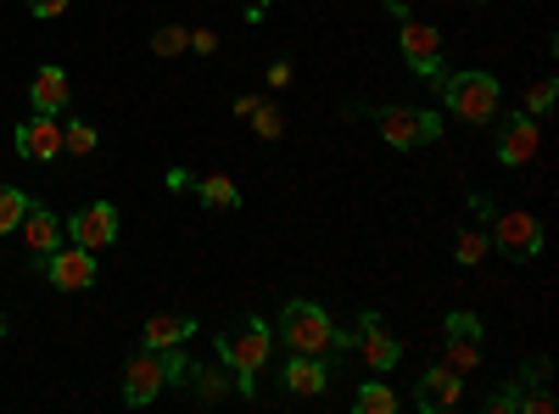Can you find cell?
Listing matches in <instances>:
<instances>
[{
	"instance_id": "cell-12",
	"label": "cell",
	"mask_w": 559,
	"mask_h": 414,
	"mask_svg": "<svg viewBox=\"0 0 559 414\" xmlns=\"http://www.w3.org/2000/svg\"><path fill=\"white\" fill-rule=\"evenodd\" d=\"M459 398H464V376H459V370H448V364H431V370L419 376V387H414V403L426 409V414L453 409Z\"/></svg>"
},
{
	"instance_id": "cell-18",
	"label": "cell",
	"mask_w": 559,
	"mask_h": 414,
	"mask_svg": "<svg viewBox=\"0 0 559 414\" xmlns=\"http://www.w3.org/2000/svg\"><path fill=\"white\" fill-rule=\"evenodd\" d=\"M191 319L185 314H152L146 319V347H179V342H191Z\"/></svg>"
},
{
	"instance_id": "cell-3",
	"label": "cell",
	"mask_w": 559,
	"mask_h": 414,
	"mask_svg": "<svg viewBox=\"0 0 559 414\" xmlns=\"http://www.w3.org/2000/svg\"><path fill=\"white\" fill-rule=\"evenodd\" d=\"M269 347H274V331L263 326V319H252V326L218 336V358H224L236 376H258L263 364H269Z\"/></svg>"
},
{
	"instance_id": "cell-32",
	"label": "cell",
	"mask_w": 559,
	"mask_h": 414,
	"mask_svg": "<svg viewBox=\"0 0 559 414\" xmlns=\"http://www.w3.org/2000/svg\"><path fill=\"white\" fill-rule=\"evenodd\" d=\"M263 17H269V0H252V7H247V23H252V28H258V23H263Z\"/></svg>"
},
{
	"instance_id": "cell-21",
	"label": "cell",
	"mask_w": 559,
	"mask_h": 414,
	"mask_svg": "<svg viewBox=\"0 0 559 414\" xmlns=\"http://www.w3.org/2000/svg\"><path fill=\"white\" fill-rule=\"evenodd\" d=\"M23 213H28V197L17 186H0V236H12V229L23 224Z\"/></svg>"
},
{
	"instance_id": "cell-27",
	"label": "cell",
	"mask_w": 559,
	"mask_h": 414,
	"mask_svg": "<svg viewBox=\"0 0 559 414\" xmlns=\"http://www.w3.org/2000/svg\"><path fill=\"white\" fill-rule=\"evenodd\" d=\"M554 96H559V84H554V79H537V84L526 90V113H548Z\"/></svg>"
},
{
	"instance_id": "cell-6",
	"label": "cell",
	"mask_w": 559,
	"mask_h": 414,
	"mask_svg": "<svg viewBox=\"0 0 559 414\" xmlns=\"http://www.w3.org/2000/svg\"><path fill=\"white\" fill-rule=\"evenodd\" d=\"M442 364H448V370H459V376L481 370V319H476V314H448Z\"/></svg>"
},
{
	"instance_id": "cell-20",
	"label": "cell",
	"mask_w": 559,
	"mask_h": 414,
	"mask_svg": "<svg viewBox=\"0 0 559 414\" xmlns=\"http://www.w3.org/2000/svg\"><path fill=\"white\" fill-rule=\"evenodd\" d=\"M353 409H358V414H392V409H397V392L381 387V381H369V387H358Z\"/></svg>"
},
{
	"instance_id": "cell-30",
	"label": "cell",
	"mask_w": 559,
	"mask_h": 414,
	"mask_svg": "<svg viewBox=\"0 0 559 414\" xmlns=\"http://www.w3.org/2000/svg\"><path fill=\"white\" fill-rule=\"evenodd\" d=\"M492 409L509 414V409H521V392H492Z\"/></svg>"
},
{
	"instance_id": "cell-28",
	"label": "cell",
	"mask_w": 559,
	"mask_h": 414,
	"mask_svg": "<svg viewBox=\"0 0 559 414\" xmlns=\"http://www.w3.org/2000/svg\"><path fill=\"white\" fill-rule=\"evenodd\" d=\"M28 12H34V17H62L68 0H28Z\"/></svg>"
},
{
	"instance_id": "cell-22",
	"label": "cell",
	"mask_w": 559,
	"mask_h": 414,
	"mask_svg": "<svg viewBox=\"0 0 559 414\" xmlns=\"http://www.w3.org/2000/svg\"><path fill=\"white\" fill-rule=\"evenodd\" d=\"M247 123H252V129L263 134V141H280V134H286V118H280V107H269V102H258Z\"/></svg>"
},
{
	"instance_id": "cell-26",
	"label": "cell",
	"mask_w": 559,
	"mask_h": 414,
	"mask_svg": "<svg viewBox=\"0 0 559 414\" xmlns=\"http://www.w3.org/2000/svg\"><path fill=\"white\" fill-rule=\"evenodd\" d=\"M197 376H202V381H197V392H202L207 403H218V398H224L229 387H236V381H229V376H236V370H229V364H224V370H197Z\"/></svg>"
},
{
	"instance_id": "cell-25",
	"label": "cell",
	"mask_w": 559,
	"mask_h": 414,
	"mask_svg": "<svg viewBox=\"0 0 559 414\" xmlns=\"http://www.w3.org/2000/svg\"><path fill=\"white\" fill-rule=\"evenodd\" d=\"M487 247H492V241L481 236V229H464V236L453 241V258H459V263H481V258H487Z\"/></svg>"
},
{
	"instance_id": "cell-16",
	"label": "cell",
	"mask_w": 559,
	"mask_h": 414,
	"mask_svg": "<svg viewBox=\"0 0 559 414\" xmlns=\"http://www.w3.org/2000/svg\"><path fill=\"white\" fill-rule=\"evenodd\" d=\"M324 387H331V370L319 364V353H292V364H286V392L319 398Z\"/></svg>"
},
{
	"instance_id": "cell-29",
	"label": "cell",
	"mask_w": 559,
	"mask_h": 414,
	"mask_svg": "<svg viewBox=\"0 0 559 414\" xmlns=\"http://www.w3.org/2000/svg\"><path fill=\"white\" fill-rule=\"evenodd\" d=\"M191 51L213 57V51H218V34H213V28H197V34H191Z\"/></svg>"
},
{
	"instance_id": "cell-9",
	"label": "cell",
	"mask_w": 559,
	"mask_h": 414,
	"mask_svg": "<svg viewBox=\"0 0 559 414\" xmlns=\"http://www.w3.org/2000/svg\"><path fill=\"white\" fill-rule=\"evenodd\" d=\"M353 347L364 353V364H369V370H376V376H386L392 370V364L403 358V347H397V336L381 326V314H364V326L353 331Z\"/></svg>"
},
{
	"instance_id": "cell-24",
	"label": "cell",
	"mask_w": 559,
	"mask_h": 414,
	"mask_svg": "<svg viewBox=\"0 0 559 414\" xmlns=\"http://www.w3.org/2000/svg\"><path fill=\"white\" fill-rule=\"evenodd\" d=\"M62 152L90 157V152H96V129H90V123H68V129H62Z\"/></svg>"
},
{
	"instance_id": "cell-23",
	"label": "cell",
	"mask_w": 559,
	"mask_h": 414,
	"mask_svg": "<svg viewBox=\"0 0 559 414\" xmlns=\"http://www.w3.org/2000/svg\"><path fill=\"white\" fill-rule=\"evenodd\" d=\"M152 51H157V57H179V51H191V34H185L179 23H168V28L152 34Z\"/></svg>"
},
{
	"instance_id": "cell-7",
	"label": "cell",
	"mask_w": 559,
	"mask_h": 414,
	"mask_svg": "<svg viewBox=\"0 0 559 414\" xmlns=\"http://www.w3.org/2000/svg\"><path fill=\"white\" fill-rule=\"evenodd\" d=\"M45 274H51V286L57 292H90L96 286V252L90 247H57V252H45Z\"/></svg>"
},
{
	"instance_id": "cell-2",
	"label": "cell",
	"mask_w": 559,
	"mask_h": 414,
	"mask_svg": "<svg viewBox=\"0 0 559 414\" xmlns=\"http://www.w3.org/2000/svg\"><path fill=\"white\" fill-rule=\"evenodd\" d=\"M442 102L464 123H487V118H498V79L492 73H453L442 84Z\"/></svg>"
},
{
	"instance_id": "cell-10",
	"label": "cell",
	"mask_w": 559,
	"mask_h": 414,
	"mask_svg": "<svg viewBox=\"0 0 559 414\" xmlns=\"http://www.w3.org/2000/svg\"><path fill=\"white\" fill-rule=\"evenodd\" d=\"M68 229H73V241H79V247L102 252V247L118 241V208H112V202H84V208L73 213Z\"/></svg>"
},
{
	"instance_id": "cell-14",
	"label": "cell",
	"mask_w": 559,
	"mask_h": 414,
	"mask_svg": "<svg viewBox=\"0 0 559 414\" xmlns=\"http://www.w3.org/2000/svg\"><path fill=\"white\" fill-rule=\"evenodd\" d=\"M17 229H23V247H28L34 258H45V252L62 247V218H57L51 208H34V202H28V213H23Z\"/></svg>"
},
{
	"instance_id": "cell-5",
	"label": "cell",
	"mask_w": 559,
	"mask_h": 414,
	"mask_svg": "<svg viewBox=\"0 0 559 414\" xmlns=\"http://www.w3.org/2000/svg\"><path fill=\"white\" fill-rule=\"evenodd\" d=\"M487 241H498V252H509L515 263H526V258L543 252V224H537L526 208H509V213H492V236H487Z\"/></svg>"
},
{
	"instance_id": "cell-1",
	"label": "cell",
	"mask_w": 559,
	"mask_h": 414,
	"mask_svg": "<svg viewBox=\"0 0 559 414\" xmlns=\"http://www.w3.org/2000/svg\"><path fill=\"white\" fill-rule=\"evenodd\" d=\"M331 314H324L319 303H286V314H280V342H286L292 353H324V347H331Z\"/></svg>"
},
{
	"instance_id": "cell-11",
	"label": "cell",
	"mask_w": 559,
	"mask_h": 414,
	"mask_svg": "<svg viewBox=\"0 0 559 414\" xmlns=\"http://www.w3.org/2000/svg\"><path fill=\"white\" fill-rule=\"evenodd\" d=\"M17 152H23L28 163L62 157V123H57V113H34L28 123H17Z\"/></svg>"
},
{
	"instance_id": "cell-8",
	"label": "cell",
	"mask_w": 559,
	"mask_h": 414,
	"mask_svg": "<svg viewBox=\"0 0 559 414\" xmlns=\"http://www.w3.org/2000/svg\"><path fill=\"white\" fill-rule=\"evenodd\" d=\"M163 387H168V376H163V353H157V347L134 353V358L123 364V403H129V409H146Z\"/></svg>"
},
{
	"instance_id": "cell-19",
	"label": "cell",
	"mask_w": 559,
	"mask_h": 414,
	"mask_svg": "<svg viewBox=\"0 0 559 414\" xmlns=\"http://www.w3.org/2000/svg\"><path fill=\"white\" fill-rule=\"evenodd\" d=\"M197 197H202L207 208H218V213H229V208L241 202L236 179H224V174H207V179H197Z\"/></svg>"
},
{
	"instance_id": "cell-17",
	"label": "cell",
	"mask_w": 559,
	"mask_h": 414,
	"mask_svg": "<svg viewBox=\"0 0 559 414\" xmlns=\"http://www.w3.org/2000/svg\"><path fill=\"white\" fill-rule=\"evenodd\" d=\"M68 96H73V84H68V73H62V68H39V73H34V84H28L34 113H62V107H68Z\"/></svg>"
},
{
	"instance_id": "cell-31",
	"label": "cell",
	"mask_w": 559,
	"mask_h": 414,
	"mask_svg": "<svg viewBox=\"0 0 559 414\" xmlns=\"http://www.w3.org/2000/svg\"><path fill=\"white\" fill-rule=\"evenodd\" d=\"M269 84H292V62H274L269 68Z\"/></svg>"
},
{
	"instance_id": "cell-13",
	"label": "cell",
	"mask_w": 559,
	"mask_h": 414,
	"mask_svg": "<svg viewBox=\"0 0 559 414\" xmlns=\"http://www.w3.org/2000/svg\"><path fill=\"white\" fill-rule=\"evenodd\" d=\"M397 45H403V57H408V68L414 73H437V62H442V39H437V28L431 23H403V34H397Z\"/></svg>"
},
{
	"instance_id": "cell-15",
	"label": "cell",
	"mask_w": 559,
	"mask_h": 414,
	"mask_svg": "<svg viewBox=\"0 0 559 414\" xmlns=\"http://www.w3.org/2000/svg\"><path fill=\"white\" fill-rule=\"evenodd\" d=\"M498 157H503L509 168L532 163V157H537V123H532V118H509L503 134H498Z\"/></svg>"
},
{
	"instance_id": "cell-4",
	"label": "cell",
	"mask_w": 559,
	"mask_h": 414,
	"mask_svg": "<svg viewBox=\"0 0 559 414\" xmlns=\"http://www.w3.org/2000/svg\"><path fill=\"white\" fill-rule=\"evenodd\" d=\"M381 134H386L397 152H419V146H431L437 134H442V118L426 113V107H386L381 113Z\"/></svg>"
}]
</instances>
